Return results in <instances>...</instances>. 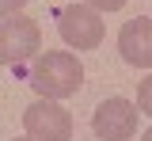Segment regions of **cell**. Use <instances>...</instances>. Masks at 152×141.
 I'll return each mask as SVG.
<instances>
[{
    "instance_id": "obj_8",
    "label": "cell",
    "mask_w": 152,
    "mask_h": 141,
    "mask_svg": "<svg viewBox=\"0 0 152 141\" xmlns=\"http://www.w3.org/2000/svg\"><path fill=\"white\" fill-rule=\"evenodd\" d=\"M88 8H95V12H118V8H126V0H84Z\"/></svg>"
},
{
    "instance_id": "obj_1",
    "label": "cell",
    "mask_w": 152,
    "mask_h": 141,
    "mask_svg": "<svg viewBox=\"0 0 152 141\" xmlns=\"http://www.w3.org/2000/svg\"><path fill=\"white\" fill-rule=\"evenodd\" d=\"M31 84L42 99H69L80 92L84 84V65L76 61V54H65V50H46L34 57V69H31Z\"/></svg>"
},
{
    "instance_id": "obj_2",
    "label": "cell",
    "mask_w": 152,
    "mask_h": 141,
    "mask_svg": "<svg viewBox=\"0 0 152 141\" xmlns=\"http://www.w3.org/2000/svg\"><path fill=\"white\" fill-rule=\"evenodd\" d=\"M38 50H42V31L34 19L19 12L0 19V65H23L38 57Z\"/></svg>"
},
{
    "instance_id": "obj_11",
    "label": "cell",
    "mask_w": 152,
    "mask_h": 141,
    "mask_svg": "<svg viewBox=\"0 0 152 141\" xmlns=\"http://www.w3.org/2000/svg\"><path fill=\"white\" fill-rule=\"evenodd\" d=\"M15 141H34V137H15Z\"/></svg>"
},
{
    "instance_id": "obj_7",
    "label": "cell",
    "mask_w": 152,
    "mask_h": 141,
    "mask_svg": "<svg viewBox=\"0 0 152 141\" xmlns=\"http://www.w3.org/2000/svg\"><path fill=\"white\" fill-rule=\"evenodd\" d=\"M137 111L152 115V76H145V80H141V88H137Z\"/></svg>"
},
{
    "instance_id": "obj_5",
    "label": "cell",
    "mask_w": 152,
    "mask_h": 141,
    "mask_svg": "<svg viewBox=\"0 0 152 141\" xmlns=\"http://www.w3.org/2000/svg\"><path fill=\"white\" fill-rule=\"evenodd\" d=\"M57 31H61V38L69 42L72 50H95L99 42H103V19H99V12L88 8V4H69V8H61V19H57Z\"/></svg>"
},
{
    "instance_id": "obj_10",
    "label": "cell",
    "mask_w": 152,
    "mask_h": 141,
    "mask_svg": "<svg viewBox=\"0 0 152 141\" xmlns=\"http://www.w3.org/2000/svg\"><path fill=\"white\" fill-rule=\"evenodd\" d=\"M141 141H152V126H148V130H145V134H141Z\"/></svg>"
},
{
    "instance_id": "obj_9",
    "label": "cell",
    "mask_w": 152,
    "mask_h": 141,
    "mask_svg": "<svg viewBox=\"0 0 152 141\" xmlns=\"http://www.w3.org/2000/svg\"><path fill=\"white\" fill-rule=\"evenodd\" d=\"M23 4H27V0H0V19H4V15H15Z\"/></svg>"
},
{
    "instance_id": "obj_4",
    "label": "cell",
    "mask_w": 152,
    "mask_h": 141,
    "mask_svg": "<svg viewBox=\"0 0 152 141\" xmlns=\"http://www.w3.org/2000/svg\"><path fill=\"white\" fill-rule=\"evenodd\" d=\"M137 103L122 99V95H114V99H103L95 107L91 115V130L99 141H129L137 134Z\"/></svg>"
},
{
    "instance_id": "obj_3",
    "label": "cell",
    "mask_w": 152,
    "mask_h": 141,
    "mask_svg": "<svg viewBox=\"0 0 152 141\" xmlns=\"http://www.w3.org/2000/svg\"><path fill=\"white\" fill-rule=\"evenodd\" d=\"M27 137L34 141H72V115L57 99H38L23 111Z\"/></svg>"
},
{
    "instance_id": "obj_6",
    "label": "cell",
    "mask_w": 152,
    "mask_h": 141,
    "mask_svg": "<svg viewBox=\"0 0 152 141\" xmlns=\"http://www.w3.org/2000/svg\"><path fill=\"white\" fill-rule=\"evenodd\" d=\"M118 50L133 69H152V19H129L118 31Z\"/></svg>"
}]
</instances>
